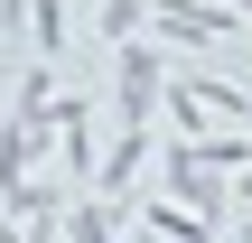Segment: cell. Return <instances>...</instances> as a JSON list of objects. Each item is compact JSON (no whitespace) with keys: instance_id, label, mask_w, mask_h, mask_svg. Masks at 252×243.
Instances as JSON below:
<instances>
[{"instance_id":"6da1fadb","label":"cell","mask_w":252,"mask_h":243,"mask_svg":"<svg viewBox=\"0 0 252 243\" xmlns=\"http://www.w3.org/2000/svg\"><path fill=\"white\" fill-rule=\"evenodd\" d=\"M159 197H178V206H196L206 225H224V178H215V169H206L187 140L168 150V178H159Z\"/></svg>"},{"instance_id":"7a4b0ae2","label":"cell","mask_w":252,"mask_h":243,"mask_svg":"<svg viewBox=\"0 0 252 243\" xmlns=\"http://www.w3.org/2000/svg\"><path fill=\"white\" fill-rule=\"evenodd\" d=\"M150 112H159V47L122 37V122H131V131H150Z\"/></svg>"},{"instance_id":"3957f363","label":"cell","mask_w":252,"mask_h":243,"mask_svg":"<svg viewBox=\"0 0 252 243\" xmlns=\"http://www.w3.org/2000/svg\"><path fill=\"white\" fill-rule=\"evenodd\" d=\"M159 9V28L168 37H187V47H206V37H224L234 28V9H206V0H150Z\"/></svg>"},{"instance_id":"277c9868","label":"cell","mask_w":252,"mask_h":243,"mask_svg":"<svg viewBox=\"0 0 252 243\" xmlns=\"http://www.w3.org/2000/svg\"><path fill=\"white\" fill-rule=\"evenodd\" d=\"M224 225H206L196 206H178V197H150V243H215Z\"/></svg>"},{"instance_id":"5b68a950","label":"cell","mask_w":252,"mask_h":243,"mask_svg":"<svg viewBox=\"0 0 252 243\" xmlns=\"http://www.w3.org/2000/svg\"><path fill=\"white\" fill-rule=\"evenodd\" d=\"M56 243H122V197H94V206H65Z\"/></svg>"},{"instance_id":"8992f818","label":"cell","mask_w":252,"mask_h":243,"mask_svg":"<svg viewBox=\"0 0 252 243\" xmlns=\"http://www.w3.org/2000/svg\"><path fill=\"white\" fill-rule=\"evenodd\" d=\"M140 169H150V131H122V140H112V159H94V187H103V197H122Z\"/></svg>"},{"instance_id":"52a82bcc","label":"cell","mask_w":252,"mask_h":243,"mask_svg":"<svg viewBox=\"0 0 252 243\" xmlns=\"http://www.w3.org/2000/svg\"><path fill=\"white\" fill-rule=\"evenodd\" d=\"M9 215H19V225H56V215H65V187H56V178H9Z\"/></svg>"},{"instance_id":"ba28073f","label":"cell","mask_w":252,"mask_h":243,"mask_svg":"<svg viewBox=\"0 0 252 243\" xmlns=\"http://www.w3.org/2000/svg\"><path fill=\"white\" fill-rule=\"evenodd\" d=\"M37 169V131H0V187Z\"/></svg>"},{"instance_id":"9c48e42d","label":"cell","mask_w":252,"mask_h":243,"mask_svg":"<svg viewBox=\"0 0 252 243\" xmlns=\"http://www.w3.org/2000/svg\"><path fill=\"white\" fill-rule=\"evenodd\" d=\"M140 19H150V0H103V37H140Z\"/></svg>"},{"instance_id":"30bf717a","label":"cell","mask_w":252,"mask_h":243,"mask_svg":"<svg viewBox=\"0 0 252 243\" xmlns=\"http://www.w3.org/2000/svg\"><path fill=\"white\" fill-rule=\"evenodd\" d=\"M28 28H37V47H47V56L65 47V9H56V0H47V9H28Z\"/></svg>"},{"instance_id":"8fae6325","label":"cell","mask_w":252,"mask_h":243,"mask_svg":"<svg viewBox=\"0 0 252 243\" xmlns=\"http://www.w3.org/2000/svg\"><path fill=\"white\" fill-rule=\"evenodd\" d=\"M234 243H252V215H243V225H234Z\"/></svg>"},{"instance_id":"7c38bea8","label":"cell","mask_w":252,"mask_h":243,"mask_svg":"<svg viewBox=\"0 0 252 243\" xmlns=\"http://www.w3.org/2000/svg\"><path fill=\"white\" fill-rule=\"evenodd\" d=\"M243 9H252V0H243Z\"/></svg>"}]
</instances>
